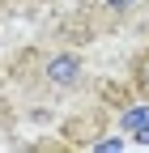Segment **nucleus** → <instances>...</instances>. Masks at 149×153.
Masks as SVG:
<instances>
[{"instance_id":"1","label":"nucleus","mask_w":149,"mask_h":153,"mask_svg":"<svg viewBox=\"0 0 149 153\" xmlns=\"http://www.w3.org/2000/svg\"><path fill=\"white\" fill-rule=\"evenodd\" d=\"M81 72H85V68H81V60H77L72 51H55L51 60L43 64L47 85H55V89H72V85L81 81Z\"/></svg>"},{"instance_id":"2","label":"nucleus","mask_w":149,"mask_h":153,"mask_svg":"<svg viewBox=\"0 0 149 153\" xmlns=\"http://www.w3.org/2000/svg\"><path fill=\"white\" fill-rule=\"evenodd\" d=\"M119 128L128 132V136L145 132V128H149V106H128V111H124V119H119Z\"/></svg>"},{"instance_id":"4","label":"nucleus","mask_w":149,"mask_h":153,"mask_svg":"<svg viewBox=\"0 0 149 153\" xmlns=\"http://www.w3.org/2000/svg\"><path fill=\"white\" fill-rule=\"evenodd\" d=\"M102 4H107L111 13H128V9H132V4H136V0H102Z\"/></svg>"},{"instance_id":"5","label":"nucleus","mask_w":149,"mask_h":153,"mask_svg":"<svg viewBox=\"0 0 149 153\" xmlns=\"http://www.w3.org/2000/svg\"><path fill=\"white\" fill-rule=\"evenodd\" d=\"M132 140H141V145H149V128H145V132H136V136H132Z\"/></svg>"},{"instance_id":"3","label":"nucleus","mask_w":149,"mask_h":153,"mask_svg":"<svg viewBox=\"0 0 149 153\" xmlns=\"http://www.w3.org/2000/svg\"><path fill=\"white\" fill-rule=\"evenodd\" d=\"M136 89L145 94V98H149V51L141 55V64H136Z\"/></svg>"}]
</instances>
